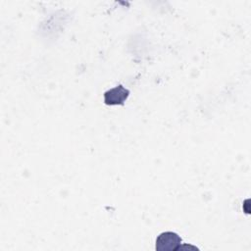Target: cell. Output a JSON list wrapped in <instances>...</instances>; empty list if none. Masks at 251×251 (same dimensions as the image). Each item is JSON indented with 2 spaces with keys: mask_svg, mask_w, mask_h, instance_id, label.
Masks as SVG:
<instances>
[{
  "mask_svg": "<svg viewBox=\"0 0 251 251\" xmlns=\"http://www.w3.org/2000/svg\"><path fill=\"white\" fill-rule=\"evenodd\" d=\"M182 242L181 237L173 231L160 233L155 242L156 251H178Z\"/></svg>",
  "mask_w": 251,
  "mask_h": 251,
  "instance_id": "obj_1",
  "label": "cell"
},
{
  "mask_svg": "<svg viewBox=\"0 0 251 251\" xmlns=\"http://www.w3.org/2000/svg\"><path fill=\"white\" fill-rule=\"evenodd\" d=\"M129 96V90L122 84L115 86L104 92V103L106 105H124L125 101Z\"/></svg>",
  "mask_w": 251,
  "mask_h": 251,
  "instance_id": "obj_2",
  "label": "cell"
}]
</instances>
